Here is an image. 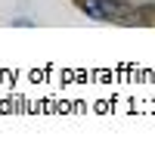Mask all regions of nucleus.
I'll use <instances>...</instances> for the list:
<instances>
[{
    "instance_id": "1",
    "label": "nucleus",
    "mask_w": 155,
    "mask_h": 152,
    "mask_svg": "<svg viewBox=\"0 0 155 152\" xmlns=\"http://www.w3.org/2000/svg\"><path fill=\"white\" fill-rule=\"evenodd\" d=\"M78 6L93 22H121L134 9V3H127V0H78Z\"/></svg>"
},
{
    "instance_id": "2",
    "label": "nucleus",
    "mask_w": 155,
    "mask_h": 152,
    "mask_svg": "<svg viewBox=\"0 0 155 152\" xmlns=\"http://www.w3.org/2000/svg\"><path fill=\"white\" fill-rule=\"evenodd\" d=\"M12 25H16V28H31V19H16Z\"/></svg>"
}]
</instances>
